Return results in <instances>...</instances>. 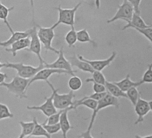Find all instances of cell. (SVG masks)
I'll return each mask as SVG.
<instances>
[{
  "instance_id": "10",
  "label": "cell",
  "mask_w": 152,
  "mask_h": 138,
  "mask_svg": "<svg viewBox=\"0 0 152 138\" xmlns=\"http://www.w3.org/2000/svg\"><path fill=\"white\" fill-rule=\"evenodd\" d=\"M54 94L52 92L49 97H45V101L42 104L38 106H27V109L30 111H39L42 112L46 117H50L51 115L56 113L58 112L57 109L54 106L53 104V98Z\"/></svg>"
},
{
  "instance_id": "33",
  "label": "cell",
  "mask_w": 152,
  "mask_h": 138,
  "mask_svg": "<svg viewBox=\"0 0 152 138\" xmlns=\"http://www.w3.org/2000/svg\"><path fill=\"white\" fill-rule=\"evenodd\" d=\"M144 83H152V63L149 64L141 80Z\"/></svg>"
},
{
  "instance_id": "38",
  "label": "cell",
  "mask_w": 152,
  "mask_h": 138,
  "mask_svg": "<svg viewBox=\"0 0 152 138\" xmlns=\"http://www.w3.org/2000/svg\"><path fill=\"white\" fill-rule=\"evenodd\" d=\"M79 138H94L91 134V131L87 130L86 131L82 132L79 136Z\"/></svg>"
},
{
  "instance_id": "4",
  "label": "cell",
  "mask_w": 152,
  "mask_h": 138,
  "mask_svg": "<svg viewBox=\"0 0 152 138\" xmlns=\"http://www.w3.org/2000/svg\"><path fill=\"white\" fill-rule=\"evenodd\" d=\"M4 68L14 69L16 70L18 76L26 79H31L34 77L40 70L44 68V64H39L37 67L30 65H25L22 63H4Z\"/></svg>"
},
{
  "instance_id": "22",
  "label": "cell",
  "mask_w": 152,
  "mask_h": 138,
  "mask_svg": "<svg viewBox=\"0 0 152 138\" xmlns=\"http://www.w3.org/2000/svg\"><path fill=\"white\" fill-rule=\"evenodd\" d=\"M19 124L21 127V131L18 138H24L26 137L30 138L34 128L35 123L34 121L29 122L20 121Z\"/></svg>"
},
{
  "instance_id": "21",
  "label": "cell",
  "mask_w": 152,
  "mask_h": 138,
  "mask_svg": "<svg viewBox=\"0 0 152 138\" xmlns=\"http://www.w3.org/2000/svg\"><path fill=\"white\" fill-rule=\"evenodd\" d=\"M14 8L13 6L10 8H8L3 4L1 0H0V20L3 21L11 34L14 33V31L8 21V17L10 12Z\"/></svg>"
},
{
  "instance_id": "8",
  "label": "cell",
  "mask_w": 152,
  "mask_h": 138,
  "mask_svg": "<svg viewBox=\"0 0 152 138\" xmlns=\"http://www.w3.org/2000/svg\"><path fill=\"white\" fill-rule=\"evenodd\" d=\"M59 51L58 59L52 63H47L45 62L44 63L45 68L64 70L70 73L73 76H75L77 71L73 70L69 62L65 58L63 47H61Z\"/></svg>"
},
{
  "instance_id": "5",
  "label": "cell",
  "mask_w": 152,
  "mask_h": 138,
  "mask_svg": "<svg viewBox=\"0 0 152 138\" xmlns=\"http://www.w3.org/2000/svg\"><path fill=\"white\" fill-rule=\"evenodd\" d=\"M36 26L38 28L37 35L45 51H50L58 55L60 51L53 47L52 45L53 40L55 37L54 29L51 27H43L37 24Z\"/></svg>"
},
{
  "instance_id": "25",
  "label": "cell",
  "mask_w": 152,
  "mask_h": 138,
  "mask_svg": "<svg viewBox=\"0 0 152 138\" xmlns=\"http://www.w3.org/2000/svg\"><path fill=\"white\" fill-rule=\"evenodd\" d=\"M77 41L80 43H90L95 47L97 46L96 42L91 38L89 33L86 29L77 31Z\"/></svg>"
},
{
  "instance_id": "27",
  "label": "cell",
  "mask_w": 152,
  "mask_h": 138,
  "mask_svg": "<svg viewBox=\"0 0 152 138\" xmlns=\"http://www.w3.org/2000/svg\"><path fill=\"white\" fill-rule=\"evenodd\" d=\"M92 74V78L86 79V82H95L105 85L107 80L102 71L95 70Z\"/></svg>"
},
{
  "instance_id": "7",
  "label": "cell",
  "mask_w": 152,
  "mask_h": 138,
  "mask_svg": "<svg viewBox=\"0 0 152 138\" xmlns=\"http://www.w3.org/2000/svg\"><path fill=\"white\" fill-rule=\"evenodd\" d=\"M134 12V11L132 4L127 0H123L122 4L118 6L115 15L107 20V23L110 24L118 20L128 22L132 19Z\"/></svg>"
},
{
  "instance_id": "2",
  "label": "cell",
  "mask_w": 152,
  "mask_h": 138,
  "mask_svg": "<svg viewBox=\"0 0 152 138\" xmlns=\"http://www.w3.org/2000/svg\"><path fill=\"white\" fill-rule=\"evenodd\" d=\"M46 82L54 94L53 104L57 110H65L73 106L74 99L75 97L74 91L70 90L67 94H59L58 93V89H55L49 80L46 81Z\"/></svg>"
},
{
  "instance_id": "13",
  "label": "cell",
  "mask_w": 152,
  "mask_h": 138,
  "mask_svg": "<svg viewBox=\"0 0 152 138\" xmlns=\"http://www.w3.org/2000/svg\"><path fill=\"white\" fill-rule=\"evenodd\" d=\"M134 106L135 112L137 116V120L134 124L137 125L144 121V117L150 112L151 109L149 102L141 98V97Z\"/></svg>"
},
{
  "instance_id": "6",
  "label": "cell",
  "mask_w": 152,
  "mask_h": 138,
  "mask_svg": "<svg viewBox=\"0 0 152 138\" xmlns=\"http://www.w3.org/2000/svg\"><path fill=\"white\" fill-rule=\"evenodd\" d=\"M111 106L118 108L120 106L119 101L118 98L113 96L107 92V94L104 97L97 101V107L96 110L93 112L87 129L90 131L92 129L96 117L99 111L106 107Z\"/></svg>"
},
{
  "instance_id": "40",
  "label": "cell",
  "mask_w": 152,
  "mask_h": 138,
  "mask_svg": "<svg viewBox=\"0 0 152 138\" xmlns=\"http://www.w3.org/2000/svg\"><path fill=\"white\" fill-rule=\"evenodd\" d=\"M95 4L97 10H99L100 7V4L101 2L100 0H95Z\"/></svg>"
},
{
  "instance_id": "42",
  "label": "cell",
  "mask_w": 152,
  "mask_h": 138,
  "mask_svg": "<svg viewBox=\"0 0 152 138\" xmlns=\"http://www.w3.org/2000/svg\"><path fill=\"white\" fill-rule=\"evenodd\" d=\"M136 138H152V135H150V136H146V137H142L140 136L136 135L135 136Z\"/></svg>"
},
{
  "instance_id": "36",
  "label": "cell",
  "mask_w": 152,
  "mask_h": 138,
  "mask_svg": "<svg viewBox=\"0 0 152 138\" xmlns=\"http://www.w3.org/2000/svg\"><path fill=\"white\" fill-rule=\"evenodd\" d=\"M107 92L102 93H94L92 95H89L86 96L82 98V99H86V98H90V99H94L96 101H99L100 99H102L103 97L104 96L107 94Z\"/></svg>"
},
{
  "instance_id": "18",
  "label": "cell",
  "mask_w": 152,
  "mask_h": 138,
  "mask_svg": "<svg viewBox=\"0 0 152 138\" xmlns=\"http://www.w3.org/2000/svg\"><path fill=\"white\" fill-rule=\"evenodd\" d=\"M68 61L72 67H76L82 71L92 74L95 71L89 63L80 59L76 55L69 57Z\"/></svg>"
},
{
  "instance_id": "17",
  "label": "cell",
  "mask_w": 152,
  "mask_h": 138,
  "mask_svg": "<svg viewBox=\"0 0 152 138\" xmlns=\"http://www.w3.org/2000/svg\"><path fill=\"white\" fill-rule=\"evenodd\" d=\"M30 36V29L25 31H16L12 34L11 36L6 41L0 43V46L8 48L12 44L15 42L23 39L28 37Z\"/></svg>"
},
{
  "instance_id": "9",
  "label": "cell",
  "mask_w": 152,
  "mask_h": 138,
  "mask_svg": "<svg viewBox=\"0 0 152 138\" xmlns=\"http://www.w3.org/2000/svg\"><path fill=\"white\" fill-rule=\"evenodd\" d=\"M30 46L26 50L34 54L39 59L40 64H43L45 62L41 54L42 43L37 35V27L36 25L30 29Z\"/></svg>"
},
{
  "instance_id": "16",
  "label": "cell",
  "mask_w": 152,
  "mask_h": 138,
  "mask_svg": "<svg viewBox=\"0 0 152 138\" xmlns=\"http://www.w3.org/2000/svg\"><path fill=\"white\" fill-rule=\"evenodd\" d=\"M30 38L29 37L20 39L12 44L10 48H5L8 52L11 53L13 57L17 55V52L23 49H28L30 46Z\"/></svg>"
},
{
  "instance_id": "14",
  "label": "cell",
  "mask_w": 152,
  "mask_h": 138,
  "mask_svg": "<svg viewBox=\"0 0 152 138\" xmlns=\"http://www.w3.org/2000/svg\"><path fill=\"white\" fill-rule=\"evenodd\" d=\"M73 110H75V108L74 106H72L67 109H65L61 115L59 123L60 125L61 131L62 132L63 138H67V135L68 132L70 129L73 128V127L70 125L68 116V112Z\"/></svg>"
},
{
  "instance_id": "32",
  "label": "cell",
  "mask_w": 152,
  "mask_h": 138,
  "mask_svg": "<svg viewBox=\"0 0 152 138\" xmlns=\"http://www.w3.org/2000/svg\"><path fill=\"white\" fill-rule=\"evenodd\" d=\"M43 126L46 131L50 135L56 134L61 131L60 125L59 123L55 124H47L43 123Z\"/></svg>"
},
{
  "instance_id": "20",
  "label": "cell",
  "mask_w": 152,
  "mask_h": 138,
  "mask_svg": "<svg viewBox=\"0 0 152 138\" xmlns=\"http://www.w3.org/2000/svg\"><path fill=\"white\" fill-rule=\"evenodd\" d=\"M105 86L107 92L113 96L117 98H123L128 99L126 92L122 91L114 82L106 81Z\"/></svg>"
},
{
  "instance_id": "1",
  "label": "cell",
  "mask_w": 152,
  "mask_h": 138,
  "mask_svg": "<svg viewBox=\"0 0 152 138\" xmlns=\"http://www.w3.org/2000/svg\"><path fill=\"white\" fill-rule=\"evenodd\" d=\"M30 79H26L18 76H15L10 82L5 81L0 85L4 87L10 93L20 99L27 98L26 91L28 89Z\"/></svg>"
},
{
  "instance_id": "29",
  "label": "cell",
  "mask_w": 152,
  "mask_h": 138,
  "mask_svg": "<svg viewBox=\"0 0 152 138\" xmlns=\"http://www.w3.org/2000/svg\"><path fill=\"white\" fill-rule=\"evenodd\" d=\"M68 86L71 90L77 91L82 87V81L79 77L76 75L73 76L69 80Z\"/></svg>"
},
{
  "instance_id": "3",
  "label": "cell",
  "mask_w": 152,
  "mask_h": 138,
  "mask_svg": "<svg viewBox=\"0 0 152 138\" xmlns=\"http://www.w3.org/2000/svg\"><path fill=\"white\" fill-rule=\"evenodd\" d=\"M81 4L82 2H80L74 8L71 9H63L61 8V5L56 7L55 9L58 12V21L53 24L51 27L54 29L61 24L71 27L75 26L76 12Z\"/></svg>"
},
{
  "instance_id": "12",
  "label": "cell",
  "mask_w": 152,
  "mask_h": 138,
  "mask_svg": "<svg viewBox=\"0 0 152 138\" xmlns=\"http://www.w3.org/2000/svg\"><path fill=\"white\" fill-rule=\"evenodd\" d=\"M117 53L115 51L113 52L111 55L108 58L104 60H91L87 59L84 58L82 55H77V57L81 60L86 62L90 64L94 70L102 71V70L105 68L110 65L111 63L115 59L117 56Z\"/></svg>"
},
{
  "instance_id": "30",
  "label": "cell",
  "mask_w": 152,
  "mask_h": 138,
  "mask_svg": "<svg viewBox=\"0 0 152 138\" xmlns=\"http://www.w3.org/2000/svg\"><path fill=\"white\" fill-rule=\"evenodd\" d=\"M13 117L14 115L11 112L8 106L0 103V121L4 119L12 118Z\"/></svg>"
},
{
  "instance_id": "43",
  "label": "cell",
  "mask_w": 152,
  "mask_h": 138,
  "mask_svg": "<svg viewBox=\"0 0 152 138\" xmlns=\"http://www.w3.org/2000/svg\"><path fill=\"white\" fill-rule=\"evenodd\" d=\"M149 105H150V109H151V111L152 112V100L151 101H149Z\"/></svg>"
},
{
  "instance_id": "34",
  "label": "cell",
  "mask_w": 152,
  "mask_h": 138,
  "mask_svg": "<svg viewBox=\"0 0 152 138\" xmlns=\"http://www.w3.org/2000/svg\"><path fill=\"white\" fill-rule=\"evenodd\" d=\"M134 29L145 37L151 42L152 47V26L142 29L137 28H135Z\"/></svg>"
},
{
  "instance_id": "23",
  "label": "cell",
  "mask_w": 152,
  "mask_h": 138,
  "mask_svg": "<svg viewBox=\"0 0 152 138\" xmlns=\"http://www.w3.org/2000/svg\"><path fill=\"white\" fill-rule=\"evenodd\" d=\"M97 105V101L94 99H90V98H86V99H78V100H75L74 101V106L75 110H76L78 107L79 106H84L89 109H91L92 111H94L96 110Z\"/></svg>"
},
{
  "instance_id": "19",
  "label": "cell",
  "mask_w": 152,
  "mask_h": 138,
  "mask_svg": "<svg viewBox=\"0 0 152 138\" xmlns=\"http://www.w3.org/2000/svg\"><path fill=\"white\" fill-rule=\"evenodd\" d=\"M113 82L116 85H117L122 91L126 92V93L131 88L133 87H137L143 84L142 80L138 81H132L130 79V75L129 74H127L126 76L124 79L120 81H114Z\"/></svg>"
},
{
  "instance_id": "31",
  "label": "cell",
  "mask_w": 152,
  "mask_h": 138,
  "mask_svg": "<svg viewBox=\"0 0 152 138\" xmlns=\"http://www.w3.org/2000/svg\"><path fill=\"white\" fill-rule=\"evenodd\" d=\"M64 110H59L56 113L51 115L50 117H47V119L44 123L47 124H57L59 122L61 115Z\"/></svg>"
},
{
  "instance_id": "39",
  "label": "cell",
  "mask_w": 152,
  "mask_h": 138,
  "mask_svg": "<svg viewBox=\"0 0 152 138\" xmlns=\"http://www.w3.org/2000/svg\"><path fill=\"white\" fill-rule=\"evenodd\" d=\"M8 78L7 74L3 73L0 72V85L4 82L5 79Z\"/></svg>"
},
{
  "instance_id": "26",
  "label": "cell",
  "mask_w": 152,
  "mask_h": 138,
  "mask_svg": "<svg viewBox=\"0 0 152 138\" xmlns=\"http://www.w3.org/2000/svg\"><path fill=\"white\" fill-rule=\"evenodd\" d=\"M71 29L65 36V41L69 48L75 46L77 42V31H76L75 26L71 27Z\"/></svg>"
},
{
  "instance_id": "24",
  "label": "cell",
  "mask_w": 152,
  "mask_h": 138,
  "mask_svg": "<svg viewBox=\"0 0 152 138\" xmlns=\"http://www.w3.org/2000/svg\"><path fill=\"white\" fill-rule=\"evenodd\" d=\"M33 121L35 123L34 128L30 137H45L46 138H51V136L46 131L42 124L38 123L36 117H34Z\"/></svg>"
},
{
  "instance_id": "44",
  "label": "cell",
  "mask_w": 152,
  "mask_h": 138,
  "mask_svg": "<svg viewBox=\"0 0 152 138\" xmlns=\"http://www.w3.org/2000/svg\"><path fill=\"white\" fill-rule=\"evenodd\" d=\"M3 68H4V63H2L0 61V70Z\"/></svg>"
},
{
  "instance_id": "41",
  "label": "cell",
  "mask_w": 152,
  "mask_h": 138,
  "mask_svg": "<svg viewBox=\"0 0 152 138\" xmlns=\"http://www.w3.org/2000/svg\"><path fill=\"white\" fill-rule=\"evenodd\" d=\"M29 1H30V5H31L33 16H34V0H29Z\"/></svg>"
},
{
  "instance_id": "37",
  "label": "cell",
  "mask_w": 152,
  "mask_h": 138,
  "mask_svg": "<svg viewBox=\"0 0 152 138\" xmlns=\"http://www.w3.org/2000/svg\"><path fill=\"white\" fill-rule=\"evenodd\" d=\"M133 6L135 13L140 15V5L142 0H127Z\"/></svg>"
},
{
  "instance_id": "28",
  "label": "cell",
  "mask_w": 152,
  "mask_h": 138,
  "mask_svg": "<svg viewBox=\"0 0 152 138\" xmlns=\"http://www.w3.org/2000/svg\"><path fill=\"white\" fill-rule=\"evenodd\" d=\"M126 94L128 99L130 100L131 104L134 106L140 98V94L137 87H133L131 88L126 92Z\"/></svg>"
},
{
  "instance_id": "15",
  "label": "cell",
  "mask_w": 152,
  "mask_h": 138,
  "mask_svg": "<svg viewBox=\"0 0 152 138\" xmlns=\"http://www.w3.org/2000/svg\"><path fill=\"white\" fill-rule=\"evenodd\" d=\"M152 26V24L149 25L146 24L140 14H137L134 12L131 20L127 22L126 25L122 28V30H126L128 28L142 29Z\"/></svg>"
},
{
  "instance_id": "11",
  "label": "cell",
  "mask_w": 152,
  "mask_h": 138,
  "mask_svg": "<svg viewBox=\"0 0 152 138\" xmlns=\"http://www.w3.org/2000/svg\"><path fill=\"white\" fill-rule=\"evenodd\" d=\"M56 73L69 74L73 76V75L70 73L64 70L44 68L40 70L34 77L30 79L28 83V87H29V86L35 81H46L48 80V79L50 76H51V75Z\"/></svg>"
},
{
  "instance_id": "35",
  "label": "cell",
  "mask_w": 152,
  "mask_h": 138,
  "mask_svg": "<svg viewBox=\"0 0 152 138\" xmlns=\"http://www.w3.org/2000/svg\"><path fill=\"white\" fill-rule=\"evenodd\" d=\"M93 89L94 93H102L107 92L105 85L99 83L93 82Z\"/></svg>"
}]
</instances>
